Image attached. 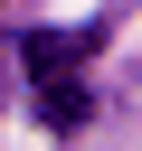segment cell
Masks as SVG:
<instances>
[{"mask_svg":"<svg viewBox=\"0 0 142 151\" xmlns=\"http://www.w3.org/2000/svg\"><path fill=\"white\" fill-rule=\"evenodd\" d=\"M104 47V28H28L19 38V57H28V76H38V113L57 123V132H85V85H76V66Z\"/></svg>","mask_w":142,"mask_h":151,"instance_id":"cell-1","label":"cell"}]
</instances>
